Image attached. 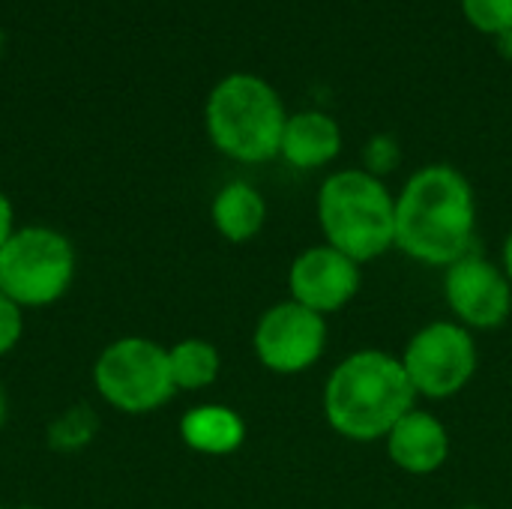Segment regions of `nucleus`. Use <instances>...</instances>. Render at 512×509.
Masks as SVG:
<instances>
[{"label":"nucleus","instance_id":"9b49d317","mask_svg":"<svg viewBox=\"0 0 512 509\" xmlns=\"http://www.w3.org/2000/svg\"><path fill=\"white\" fill-rule=\"evenodd\" d=\"M390 462L414 477H429L444 468L450 456V435L447 426L429 411H408L384 438Z\"/></svg>","mask_w":512,"mask_h":509},{"label":"nucleus","instance_id":"412c9836","mask_svg":"<svg viewBox=\"0 0 512 509\" xmlns=\"http://www.w3.org/2000/svg\"><path fill=\"white\" fill-rule=\"evenodd\" d=\"M501 267H504V273L510 276V282H512V231L507 234V240H504V255H501Z\"/></svg>","mask_w":512,"mask_h":509},{"label":"nucleus","instance_id":"5701e85b","mask_svg":"<svg viewBox=\"0 0 512 509\" xmlns=\"http://www.w3.org/2000/svg\"><path fill=\"white\" fill-rule=\"evenodd\" d=\"M459 509H486V507H477V504H471V507H459Z\"/></svg>","mask_w":512,"mask_h":509},{"label":"nucleus","instance_id":"6ab92c4d","mask_svg":"<svg viewBox=\"0 0 512 509\" xmlns=\"http://www.w3.org/2000/svg\"><path fill=\"white\" fill-rule=\"evenodd\" d=\"M12 234H15V210H12V201L0 192V249L6 246Z\"/></svg>","mask_w":512,"mask_h":509},{"label":"nucleus","instance_id":"0eeeda50","mask_svg":"<svg viewBox=\"0 0 512 509\" xmlns=\"http://www.w3.org/2000/svg\"><path fill=\"white\" fill-rule=\"evenodd\" d=\"M399 360L417 396L441 402L471 384L480 354L468 327L459 321H432L408 339Z\"/></svg>","mask_w":512,"mask_h":509},{"label":"nucleus","instance_id":"39448f33","mask_svg":"<svg viewBox=\"0 0 512 509\" xmlns=\"http://www.w3.org/2000/svg\"><path fill=\"white\" fill-rule=\"evenodd\" d=\"M75 279V249L66 234L24 225L0 249V294L21 309L57 303Z\"/></svg>","mask_w":512,"mask_h":509},{"label":"nucleus","instance_id":"4468645a","mask_svg":"<svg viewBox=\"0 0 512 509\" xmlns=\"http://www.w3.org/2000/svg\"><path fill=\"white\" fill-rule=\"evenodd\" d=\"M210 219H213V228L228 243H249L252 237L261 234L267 222V201L252 183L231 180L216 192L210 204Z\"/></svg>","mask_w":512,"mask_h":509},{"label":"nucleus","instance_id":"b1692460","mask_svg":"<svg viewBox=\"0 0 512 509\" xmlns=\"http://www.w3.org/2000/svg\"><path fill=\"white\" fill-rule=\"evenodd\" d=\"M18 509H45V507H18Z\"/></svg>","mask_w":512,"mask_h":509},{"label":"nucleus","instance_id":"aec40b11","mask_svg":"<svg viewBox=\"0 0 512 509\" xmlns=\"http://www.w3.org/2000/svg\"><path fill=\"white\" fill-rule=\"evenodd\" d=\"M495 45H498V54H501L507 63H512V30L498 33V36H495Z\"/></svg>","mask_w":512,"mask_h":509},{"label":"nucleus","instance_id":"a211bd4d","mask_svg":"<svg viewBox=\"0 0 512 509\" xmlns=\"http://www.w3.org/2000/svg\"><path fill=\"white\" fill-rule=\"evenodd\" d=\"M24 333V309L12 303L6 294H0V357L9 354Z\"/></svg>","mask_w":512,"mask_h":509},{"label":"nucleus","instance_id":"f3484780","mask_svg":"<svg viewBox=\"0 0 512 509\" xmlns=\"http://www.w3.org/2000/svg\"><path fill=\"white\" fill-rule=\"evenodd\" d=\"M363 159H366V171L375 177H384L387 171H393L399 165V144L393 135H375L366 147H363Z\"/></svg>","mask_w":512,"mask_h":509},{"label":"nucleus","instance_id":"dca6fc26","mask_svg":"<svg viewBox=\"0 0 512 509\" xmlns=\"http://www.w3.org/2000/svg\"><path fill=\"white\" fill-rule=\"evenodd\" d=\"M462 12L468 24L486 36L512 30V0H462Z\"/></svg>","mask_w":512,"mask_h":509},{"label":"nucleus","instance_id":"f03ea898","mask_svg":"<svg viewBox=\"0 0 512 509\" xmlns=\"http://www.w3.org/2000/svg\"><path fill=\"white\" fill-rule=\"evenodd\" d=\"M417 408L399 357L366 348L345 357L324 384V417L330 429L348 441H384L390 429Z\"/></svg>","mask_w":512,"mask_h":509},{"label":"nucleus","instance_id":"2eb2a0df","mask_svg":"<svg viewBox=\"0 0 512 509\" xmlns=\"http://www.w3.org/2000/svg\"><path fill=\"white\" fill-rule=\"evenodd\" d=\"M168 366H171V381L177 390L198 393L216 384L222 357L216 345H210L207 339H183L168 348Z\"/></svg>","mask_w":512,"mask_h":509},{"label":"nucleus","instance_id":"423d86ee","mask_svg":"<svg viewBox=\"0 0 512 509\" xmlns=\"http://www.w3.org/2000/svg\"><path fill=\"white\" fill-rule=\"evenodd\" d=\"M93 384L111 408L132 417L159 411L177 393L168 348L141 336L111 342L93 363Z\"/></svg>","mask_w":512,"mask_h":509},{"label":"nucleus","instance_id":"9d476101","mask_svg":"<svg viewBox=\"0 0 512 509\" xmlns=\"http://www.w3.org/2000/svg\"><path fill=\"white\" fill-rule=\"evenodd\" d=\"M360 267L363 264H357L345 252L333 249L330 243L309 246L288 267L291 300L327 318V315L345 309L357 297L360 282H363Z\"/></svg>","mask_w":512,"mask_h":509},{"label":"nucleus","instance_id":"4be33fe9","mask_svg":"<svg viewBox=\"0 0 512 509\" xmlns=\"http://www.w3.org/2000/svg\"><path fill=\"white\" fill-rule=\"evenodd\" d=\"M6 411H9V405H6V393H3V387H0V426H3V420H6Z\"/></svg>","mask_w":512,"mask_h":509},{"label":"nucleus","instance_id":"20e7f679","mask_svg":"<svg viewBox=\"0 0 512 509\" xmlns=\"http://www.w3.org/2000/svg\"><path fill=\"white\" fill-rule=\"evenodd\" d=\"M318 225L333 249L357 264L375 261L396 246V195L366 168L336 171L321 183Z\"/></svg>","mask_w":512,"mask_h":509},{"label":"nucleus","instance_id":"ddd939ff","mask_svg":"<svg viewBox=\"0 0 512 509\" xmlns=\"http://www.w3.org/2000/svg\"><path fill=\"white\" fill-rule=\"evenodd\" d=\"M180 438L201 456H231L246 441V423L228 405H198L183 414Z\"/></svg>","mask_w":512,"mask_h":509},{"label":"nucleus","instance_id":"7ed1b4c3","mask_svg":"<svg viewBox=\"0 0 512 509\" xmlns=\"http://www.w3.org/2000/svg\"><path fill=\"white\" fill-rule=\"evenodd\" d=\"M288 111L270 81L252 72L225 75L207 96L204 126L213 147L243 165L279 156Z\"/></svg>","mask_w":512,"mask_h":509},{"label":"nucleus","instance_id":"f8f14e48","mask_svg":"<svg viewBox=\"0 0 512 509\" xmlns=\"http://www.w3.org/2000/svg\"><path fill=\"white\" fill-rule=\"evenodd\" d=\"M342 153V126L315 108L288 114L279 156L300 171H315L330 165Z\"/></svg>","mask_w":512,"mask_h":509},{"label":"nucleus","instance_id":"6e6552de","mask_svg":"<svg viewBox=\"0 0 512 509\" xmlns=\"http://www.w3.org/2000/svg\"><path fill=\"white\" fill-rule=\"evenodd\" d=\"M252 345L258 363L276 375L309 372L324 357L327 318L294 300H282L258 318Z\"/></svg>","mask_w":512,"mask_h":509},{"label":"nucleus","instance_id":"393cba45","mask_svg":"<svg viewBox=\"0 0 512 509\" xmlns=\"http://www.w3.org/2000/svg\"><path fill=\"white\" fill-rule=\"evenodd\" d=\"M0 509H3V507H0Z\"/></svg>","mask_w":512,"mask_h":509},{"label":"nucleus","instance_id":"f257e3e1","mask_svg":"<svg viewBox=\"0 0 512 509\" xmlns=\"http://www.w3.org/2000/svg\"><path fill=\"white\" fill-rule=\"evenodd\" d=\"M477 198L468 177L444 162L414 171L396 195V249L426 267L474 252Z\"/></svg>","mask_w":512,"mask_h":509},{"label":"nucleus","instance_id":"1a4fd4ad","mask_svg":"<svg viewBox=\"0 0 512 509\" xmlns=\"http://www.w3.org/2000/svg\"><path fill=\"white\" fill-rule=\"evenodd\" d=\"M444 300L468 330H495L512 312V282L504 267L471 252L444 270Z\"/></svg>","mask_w":512,"mask_h":509}]
</instances>
